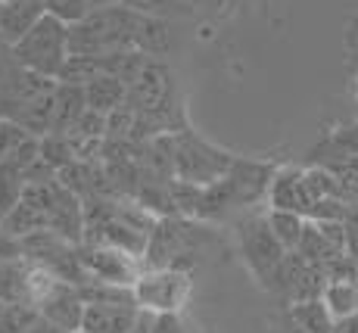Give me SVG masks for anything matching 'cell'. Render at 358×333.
Here are the masks:
<instances>
[{"instance_id": "6da1fadb", "label": "cell", "mask_w": 358, "mask_h": 333, "mask_svg": "<svg viewBox=\"0 0 358 333\" xmlns=\"http://www.w3.org/2000/svg\"><path fill=\"white\" fill-rule=\"evenodd\" d=\"M69 57H72V53H69V22L50 16V13H44V16L13 44V59H16V66L44 75V78L59 81Z\"/></svg>"}, {"instance_id": "7a4b0ae2", "label": "cell", "mask_w": 358, "mask_h": 333, "mask_svg": "<svg viewBox=\"0 0 358 333\" xmlns=\"http://www.w3.org/2000/svg\"><path fill=\"white\" fill-rule=\"evenodd\" d=\"M234 159H237L234 153L215 147L212 141L199 137L196 131L190 128L175 131V178H181V181L209 187L222 175H228Z\"/></svg>"}, {"instance_id": "3957f363", "label": "cell", "mask_w": 358, "mask_h": 333, "mask_svg": "<svg viewBox=\"0 0 358 333\" xmlns=\"http://www.w3.org/2000/svg\"><path fill=\"white\" fill-rule=\"evenodd\" d=\"M194 296V277L187 268H143L134 281V299L150 315L184 311Z\"/></svg>"}, {"instance_id": "277c9868", "label": "cell", "mask_w": 358, "mask_h": 333, "mask_svg": "<svg viewBox=\"0 0 358 333\" xmlns=\"http://www.w3.org/2000/svg\"><path fill=\"white\" fill-rule=\"evenodd\" d=\"M240 253H243L246 268L252 271V277L268 290H278V277L284 268L287 249L280 246V240L274 237L271 225L265 215H252L240 225Z\"/></svg>"}, {"instance_id": "5b68a950", "label": "cell", "mask_w": 358, "mask_h": 333, "mask_svg": "<svg viewBox=\"0 0 358 333\" xmlns=\"http://www.w3.org/2000/svg\"><path fill=\"white\" fill-rule=\"evenodd\" d=\"M196 227L194 218L181 215H162L150 231L147 249H143V268H181V255L196 249Z\"/></svg>"}, {"instance_id": "8992f818", "label": "cell", "mask_w": 358, "mask_h": 333, "mask_svg": "<svg viewBox=\"0 0 358 333\" xmlns=\"http://www.w3.org/2000/svg\"><path fill=\"white\" fill-rule=\"evenodd\" d=\"M78 259L87 281L119 283V287H134V281L143 271L141 255L122 246H109V243H78Z\"/></svg>"}, {"instance_id": "52a82bcc", "label": "cell", "mask_w": 358, "mask_h": 333, "mask_svg": "<svg viewBox=\"0 0 358 333\" xmlns=\"http://www.w3.org/2000/svg\"><path fill=\"white\" fill-rule=\"evenodd\" d=\"M143 309L137 302H87L81 330L87 333H128Z\"/></svg>"}, {"instance_id": "ba28073f", "label": "cell", "mask_w": 358, "mask_h": 333, "mask_svg": "<svg viewBox=\"0 0 358 333\" xmlns=\"http://www.w3.org/2000/svg\"><path fill=\"white\" fill-rule=\"evenodd\" d=\"M41 309V315L44 318H50V321H57L59 327H66V330H81V321H85V309H87V302H85V296H81V290L75 287V283H57V290H53L50 296H47L44 302L38 305Z\"/></svg>"}, {"instance_id": "9c48e42d", "label": "cell", "mask_w": 358, "mask_h": 333, "mask_svg": "<svg viewBox=\"0 0 358 333\" xmlns=\"http://www.w3.org/2000/svg\"><path fill=\"white\" fill-rule=\"evenodd\" d=\"M268 203H271V209H293L308 218L312 215V199H308L306 190V171L278 169L271 187H268Z\"/></svg>"}, {"instance_id": "30bf717a", "label": "cell", "mask_w": 358, "mask_h": 333, "mask_svg": "<svg viewBox=\"0 0 358 333\" xmlns=\"http://www.w3.org/2000/svg\"><path fill=\"white\" fill-rule=\"evenodd\" d=\"M85 109H87L85 85H75V81H57V94H53V131L69 134L72 125L85 115Z\"/></svg>"}, {"instance_id": "8fae6325", "label": "cell", "mask_w": 358, "mask_h": 333, "mask_svg": "<svg viewBox=\"0 0 358 333\" xmlns=\"http://www.w3.org/2000/svg\"><path fill=\"white\" fill-rule=\"evenodd\" d=\"M44 13L47 10L41 0H3V6H0V34L10 44H16Z\"/></svg>"}, {"instance_id": "7c38bea8", "label": "cell", "mask_w": 358, "mask_h": 333, "mask_svg": "<svg viewBox=\"0 0 358 333\" xmlns=\"http://www.w3.org/2000/svg\"><path fill=\"white\" fill-rule=\"evenodd\" d=\"M85 97H87V106L97 109V113L109 115L113 109H119L122 103L128 100V85L115 75H94L91 81H85Z\"/></svg>"}, {"instance_id": "4fadbf2b", "label": "cell", "mask_w": 358, "mask_h": 333, "mask_svg": "<svg viewBox=\"0 0 358 333\" xmlns=\"http://www.w3.org/2000/svg\"><path fill=\"white\" fill-rule=\"evenodd\" d=\"M290 318L296 321V327L302 333H334L336 318L330 315V309L324 299H302V302H290Z\"/></svg>"}, {"instance_id": "5bb4252c", "label": "cell", "mask_w": 358, "mask_h": 333, "mask_svg": "<svg viewBox=\"0 0 358 333\" xmlns=\"http://www.w3.org/2000/svg\"><path fill=\"white\" fill-rule=\"evenodd\" d=\"M268 225H271L274 237L280 240V246L287 249V253H293V249H299L302 237H306V227H308V218L302 212H293V209H268L265 212Z\"/></svg>"}, {"instance_id": "9a60e30c", "label": "cell", "mask_w": 358, "mask_h": 333, "mask_svg": "<svg viewBox=\"0 0 358 333\" xmlns=\"http://www.w3.org/2000/svg\"><path fill=\"white\" fill-rule=\"evenodd\" d=\"M321 299H324L336 321L349 318L352 311H358V281H352V277H330Z\"/></svg>"}, {"instance_id": "2e32d148", "label": "cell", "mask_w": 358, "mask_h": 333, "mask_svg": "<svg viewBox=\"0 0 358 333\" xmlns=\"http://www.w3.org/2000/svg\"><path fill=\"white\" fill-rule=\"evenodd\" d=\"M171 38H169V22L162 16H147L141 19V31H137V50L147 57H162L169 53Z\"/></svg>"}, {"instance_id": "e0dca14e", "label": "cell", "mask_w": 358, "mask_h": 333, "mask_svg": "<svg viewBox=\"0 0 358 333\" xmlns=\"http://www.w3.org/2000/svg\"><path fill=\"white\" fill-rule=\"evenodd\" d=\"M25 175L13 162H0V225L6 221V215L22 203L25 193Z\"/></svg>"}, {"instance_id": "ac0fdd59", "label": "cell", "mask_w": 358, "mask_h": 333, "mask_svg": "<svg viewBox=\"0 0 358 333\" xmlns=\"http://www.w3.org/2000/svg\"><path fill=\"white\" fill-rule=\"evenodd\" d=\"M41 309L25 299L0 302V333H29L31 324L38 321Z\"/></svg>"}, {"instance_id": "d6986e66", "label": "cell", "mask_w": 358, "mask_h": 333, "mask_svg": "<svg viewBox=\"0 0 358 333\" xmlns=\"http://www.w3.org/2000/svg\"><path fill=\"white\" fill-rule=\"evenodd\" d=\"M29 141H34V134H31L29 128H25L22 122H16L13 115H3V113H0V162L13 159Z\"/></svg>"}, {"instance_id": "ffe728a7", "label": "cell", "mask_w": 358, "mask_h": 333, "mask_svg": "<svg viewBox=\"0 0 358 333\" xmlns=\"http://www.w3.org/2000/svg\"><path fill=\"white\" fill-rule=\"evenodd\" d=\"M44 10L50 13V16L75 25L94 10V0H44Z\"/></svg>"}, {"instance_id": "44dd1931", "label": "cell", "mask_w": 358, "mask_h": 333, "mask_svg": "<svg viewBox=\"0 0 358 333\" xmlns=\"http://www.w3.org/2000/svg\"><path fill=\"white\" fill-rule=\"evenodd\" d=\"M153 333H203V330L184 311H171V315H153Z\"/></svg>"}, {"instance_id": "7402d4cb", "label": "cell", "mask_w": 358, "mask_h": 333, "mask_svg": "<svg viewBox=\"0 0 358 333\" xmlns=\"http://www.w3.org/2000/svg\"><path fill=\"white\" fill-rule=\"evenodd\" d=\"M119 3L137 13H147V16H165V13H175L171 6H178V0H119Z\"/></svg>"}, {"instance_id": "603a6c76", "label": "cell", "mask_w": 358, "mask_h": 333, "mask_svg": "<svg viewBox=\"0 0 358 333\" xmlns=\"http://www.w3.org/2000/svg\"><path fill=\"white\" fill-rule=\"evenodd\" d=\"M19 255H22V243H19V237H13V234L0 225V262L19 259Z\"/></svg>"}, {"instance_id": "cb8c5ba5", "label": "cell", "mask_w": 358, "mask_h": 333, "mask_svg": "<svg viewBox=\"0 0 358 333\" xmlns=\"http://www.w3.org/2000/svg\"><path fill=\"white\" fill-rule=\"evenodd\" d=\"M13 69H16V59H13V44L3 38V34H0V81H3Z\"/></svg>"}, {"instance_id": "d4e9b609", "label": "cell", "mask_w": 358, "mask_h": 333, "mask_svg": "<svg viewBox=\"0 0 358 333\" xmlns=\"http://www.w3.org/2000/svg\"><path fill=\"white\" fill-rule=\"evenodd\" d=\"M29 333H75V330H66V327H59L57 321H50V318L38 315V321L31 324V330H29Z\"/></svg>"}, {"instance_id": "484cf974", "label": "cell", "mask_w": 358, "mask_h": 333, "mask_svg": "<svg viewBox=\"0 0 358 333\" xmlns=\"http://www.w3.org/2000/svg\"><path fill=\"white\" fill-rule=\"evenodd\" d=\"M334 333H358V311H352L349 318H340V321H336V327H334Z\"/></svg>"}, {"instance_id": "4316f807", "label": "cell", "mask_w": 358, "mask_h": 333, "mask_svg": "<svg viewBox=\"0 0 358 333\" xmlns=\"http://www.w3.org/2000/svg\"><path fill=\"white\" fill-rule=\"evenodd\" d=\"M128 333H153V315H150V311H143V315L137 318V324Z\"/></svg>"}, {"instance_id": "83f0119b", "label": "cell", "mask_w": 358, "mask_h": 333, "mask_svg": "<svg viewBox=\"0 0 358 333\" xmlns=\"http://www.w3.org/2000/svg\"><path fill=\"white\" fill-rule=\"evenodd\" d=\"M75 333H87V330H75Z\"/></svg>"}, {"instance_id": "f1b7e54d", "label": "cell", "mask_w": 358, "mask_h": 333, "mask_svg": "<svg viewBox=\"0 0 358 333\" xmlns=\"http://www.w3.org/2000/svg\"><path fill=\"white\" fill-rule=\"evenodd\" d=\"M0 6H3V0H0Z\"/></svg>"}, {"instance_id": "f546056e", "label": "cell", "mask_w": 358, "mask_h": 333, "mask_svg": "<svg viewBox=\"0 0 358 333\" xmlns=\"http://www.w3.org/2000/svg\"><path fill=\"white\" fill-rule=\"evenodd\" d=\"M41 3H44V0H41Z\"/></svg>"}]
</instances>
